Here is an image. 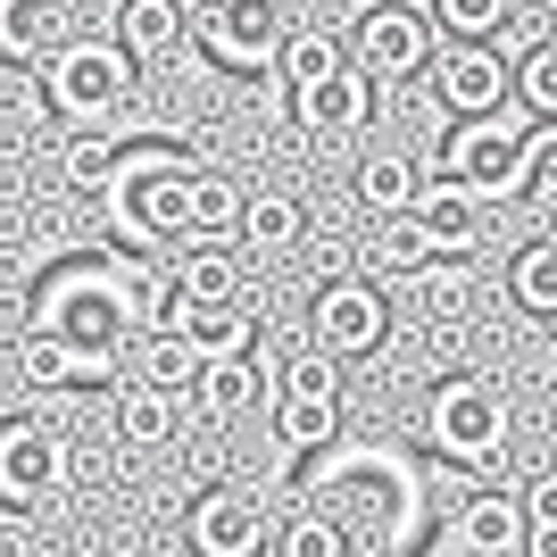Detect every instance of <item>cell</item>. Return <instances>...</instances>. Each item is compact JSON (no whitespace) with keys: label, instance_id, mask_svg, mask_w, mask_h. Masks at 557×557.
Returning <instances> with one entry per match:
<instances>
[{"label":"cell","instance_id":"1","mask_svg":"<svg viewBox=\"0 0 557 557\" xmlns=\"http://www.w3.org/2000/svg\"><path fill=\"white\" fill-rule=\"evenodd\" d=\"M150 292H159V275H150L134 250H116V242H109V250L59 258V267L34 283L25 325H34V333H59L67 349L92 358L100 383H116L125 358H134V342L150 333Z\"/></svg>","mask_w":557,"mask_h":557},{"label":"cell","instance_id":"2","mask_svg":"<svg viewBox=\"0 0 557 557\" xmlns=\"http://www.w3.org/2000/svg\"><path fill=\"white\" fill-rule=\"evenodd\" d=\"M308 499L349 533V549L399 557V549L433 541V524H424V474L399 442H333L325 458L308 466Z\"/></svg>","mask_w":557,"mask_h":557},{"label":"cell","instance_id":"3","mask_svg":"<svg viewBox=\"0 0 557 557\" xmlns=\"http://www.w3.org/2000/svg\"><path fill=\"white\" fill-rule=\"evenodd\" d=\"M191 200H200V166L184 150H166V141H141V150H125V166L100 191V225H109L116 250L159 258L191 242Z\"/></svg>","mask_w":557,"mask_h":557},{"label":"cell","instance_id":"4","mask_svg":"<svg viewBox=\"0 0 557 557\" xmlns=\"http://www.w3.org/2000/svg\"><path fill=\"white\" fill-rule=\"evenodd\" d=\"M134 50L116 42H92V34H75L67 50H50L42 67V92H50V116H59V125H109L116 109H125V100H134Z\"/></svg>","mask_w":557,"mask_h":557},{"label":"cell","instance_id":"5","mask_svg":"<svg viewBox=\"0 0 557 557\" xmlns=\"http://www.w3.org/2000/svg\"><path fill=\"white\" fill-rule=\"evenodd\" d=\"M424 442L442 449L449 466H474L491 483H508V466H499V449H508V399L491 383H474V374H449L433 392V408H424Z\"/></svg>","mask_w":557,"mask_h":557},{"label":"cell","instance_id":"6","mask_svg":"<svg viewBox=\"0 0 557 557\" xmlns=\"http://www.w3.org/2000/svg\"><path fill=\"white\" fill-rule=\"evenodd\" d=\"M191 25H200V50H209L216 67L233 75H275L283 42H292V25H300V0H200L191 9Z\"/></svg>","mask_w":557,"mask_h":557},{"label":"cell","instance_id":"7","mask_svg":"<svg viewBox=\"0 0 557 557\" xmlns=\"http://www.w3.org/2000/svg\"><path fill=\"white\" fill-rule=\"evenodd\" d=\"M524 125L533 116H458L442 141V166L458 175V184H474L483 200H516L524 191Z\"/></svg>","mask_w":557,"mask_h":557},{"label":"cell","instance_id":"8","mask_svg":"<svg viewBox=\"0 0 557 557\" xmlns=\"http://www.w3.org/2000/svg\"><path fill=\"white\" fill-rule=\"evenodd\" d=\"M349 50H358V67H374L383 84L433 75V59H442V17H433V9H408V0H374L367 17L349 25Z\"/></svg>","mask_w":557,"mask_h":557},{"label":"cell","instance_id":"9","mask_svg":"<svg viewBox=\"0 0 557 557\" xmlns=\"http://www.w3.org/2000/svg\"><path fill=\"white\" fill-rule=\"evenodd\" d=\"M75 458H67V433L42 417H9L0 424V499L9 508H42L50 491H67Z\"/></svg>","mask_w":557,"mask_h":557},{"label":"cell","instance_id":"10","mask_svg":"<svg viewBox=\"0 0 557 557\" xmlns=\"http://www.w3.org/2000/svg\"><path fill=\"white\" fill-rule=\"evenodd\" d=\"M383 333H392V308H383L374 283H349V275L317 283V300H308V342L342 349V358H367V349H383Z\"/></svg>","mask_w":557,"mask_h":557},{"label":"cell","instance_id":"11","mask_svg":"<svg viewBox=\"0 0 557 557\" xmlns=\"http://www.w3.org/2000/svg\"><path fill=\"white\" fill-rule=\"evenodd\" d=\"M442 549H466V557H508V549H524L533 541V516H524V483H499V491H474L458 516H449L442 533Z\"/></svg>","mask_w":557,"mask_h":557},{"label":"cell","instance_id":"12","mask_svg":"<svg viewBox=\"0 0 557 557\" xmlns=\"http://www.w3.org/2000/svg\"><path fill=\"white\" fill-rule=\"evenodd\" d=\"M433 92H442L449 116H491L516 92V67L491 42H449L442 59H433Z\"/></svg>","mask_w":557,"mask_h":557},{"label":"cell","instance_id":"13","mask_svg":"<svg viewBox=\"0 0 557 557\" xmlns=\"http://www.w3.org/2000/svg\"><path fill=\"white\" fill-rule=\"evenodd\" d=\"M267 541V508L242 483H209L191 499V549L200 557H250Z\"/></svg>","mask_w":557,"mask_h":557},{"label":"cell","instance_id":"14","mask_svg":"<svg viewBox=\"0 0 557 557\" xmlns=\"http://www.w3.org/2000/svg\"><path fill=\"white\" fill-rule=\"evenodd\" d=\"M84 9L75 0H0V59L9 67H42L50 50L75 42Z\"/></svg>","mask_w":557,"mask_h":557},{"label":"cell","instance_id":"15","mask_svg":"<svg viewBox=\"0 0 557 557\" xmlns=\"http://www.w3.org/2000/svg\"><path fill=\"white\" fill-rule=\"evenodd\" d=\"M374 84H383L374 67H342V75H325V84L292 92V109H300L308 134H367L374 125Z\"/></svg>","mask_w":557,"mask_h":557},{"label":"cell","instance_id":"16","mask_svg":"<svg viewBox=\"0 0 557 557\" xmlns=\"http://www.w3.org/2000/svg\"><path fill=\"white\" fill-rule=\"evenodd\" d=\"M191 399H200V417H209V424H242L258 399H267V358H258V349L209 358V367H200V383H191Z\"/></svg>","mask_w":557,"mask_h":557},{"label":"cell","instance_id":"17","mask_svg":"<svg viewBox=\"0 0 557 557\" xmlns=\"http://www.w3.org/2000/svg\"><path fill=\"white\" fill-rule=\"evenodd\" d=\"M166 275H175V292L184 300H242V258H233V242H184V250H166Z\"/></svg>","mask_w":557,"mask_h":557},{"label":"cell","instance_id":"18","mask_svg":"<svg viewBox=\"0 0 557 557\" xmlns=\"http://www.w3.org/2000/svg\"><path fill=\"white\" fill-rule=\"evenodd\" d=\"M417 225L433 233V250H474V233H483V191H474V184H458V175L424 184Z\"/></svg>","mask_w":557,"mask_h":557},{"label":"cell","instance_id":"19","mask_svg":"<svg viewBox=\"0 0 557 557\" xmlns=\"http://www.w3.org/2000/svg\"><path fill=\"white\" fill-rule=\"evenodd\" d=\"M17 383H25V392H92L100 374H92V358H84V349H67L59 333H34V325H25V342H17Z\"/></svg>","mask_w":557,"mask_h":557},{"label":"cell","instance_id":"20","mask_svg":"<svg viewBox=\"0 0 557 557\" xmlns=\"http://www.w3.org/2000/svg\"><path fill=\"white\" fill-rule=\"evenodd\" d=\"M166 383H150V374H116V442L125 449H166V433H175V408H166Z\"/></svg>","mask_w":557,"mask_h":557},{"label":"cell","instance_id":"21","mask_svg":"<svg viewBox=\"0 0 557 557\" xmlns=\"http://www.w3.org/2000/svg\"><path fill=\"white\" fill-rule=\"evenodd\" d=\"M399 292L417 300L424 325H449V317H466V308H474V283H466V250H433L417 275L399 283Z\"/></svg>","mask_w":557,"mask_h":557},{"label":"cell","instance_id":"22","mask_svg":"<svg viewBox=\"0 0 557 557\" xmlns=\"http://www.w3.org/2000/svg\"><path fill=\"white\" fill-rule=\"evenodd\" d=\"M116 42L134 50L141 67H159L166 50L184 42V0H116Z\"/></svg>","mask_w":557,"mask_h":557},{"label":"cell","instance_id":"23","mask_svg":"<svg viewBox=\"0 0 557 557\" xmlns=\"http://www.w3.org/2000/svg\"><path fill=\"white\" fill-rule=\"evenodd\" d=\"M424 258H433V233L417 225V209L383 216V225L367 233V275H374V283H408Z\"/></svg>","mask_w":557,"mask_h":557},{"label":"cell","instance_id":"24","mask_svg":"<svg viewBox=\"0 0 557 557\" xmlns=\"http://www.w3.org/2000/svg\"><path fill=\"white\" fill-rule=\"evenodd\" d=\"M349 67V50H342V34L333 25H292V42H283V59H275V75H283V92H308V84H325V75H342Z\"/></svg>","mask_w":557,"mask_h":557},{"label":"cell","instance_id":"25","mask_svg":"<svg viewBox=\"0 0 557 557\" xmlns=\"http://www.w3.org/2000/svg\"><path fill=\"white\" fill-rule=\"evenodd\" d=\"M200 367H209V358H200V342H191V333H175V325H150L134 342V374H150V383H166V392H191V383H200Z\"/></svg>","mask_w":557,"mask_h":557},{"label":"cell","instance_id":"26","mask_svg":"<svg viewBox=\"0 0 557 557\" xmlns=\"http://www.w3.org/2000/svg\"><path fill=\"white\" fill-rule=\"evenodd\" d=\"M116 166H125V141L100 134V125H75V134L59 141V184L67 191H109Z\"/></svg>","mask_w":557,"mask_h":557},{"label":"cell","instance_id":"27","mask_svg":"<svg viewBox=\"0 0 557 557\" xmlns=\"http://www.w3.org/2000/svg\"><path fill=\"white\" fill-rule=\"evenodd\" d=\"M300 233H308V209L292 200V191H250L242 242H250L258 258H283V250H300Z\"/></svg>","mask_w":557,"mask_h":557},{"label":"cell","instance_id":"28","mask_svg":"<svg viewBox=\"0 0 557 557\" xmlns=\"http://www.w3.org/2000/svg\"><path fill=\"white\" fill-rule=\"evenodd\" d=\"M358 200H367L374 216H399V209H417L424 200V175H417V159H367L358 166Z\"/></svg>","mask_w":557,"mask_h":557},{"label":"cell","instance_id":"29","mask_svg":"<svg viewBox=\"0 0 557 557\" xmlns=\"http://www.w3.org/2000/svg\"><path fill=\"white\" fill-rule=\"evenodd\" d=\"M242 216H250V191L233 175H200V200H191V242H242Z\"/></svg>","mask_w":557,"mask_h":557},{"label":"cell","instance_id":"30","mask_svg":"<svg viewBox=\"0 0 557 557\" xmlns=\"http://www.w3.org/2000/svg\"><path fill=\"white\" fill-rule=\"evenodd\" d=\"M275 399H342V349L308 342L300 358L275 367Z\"/></svg>","mask_w":557,"mask_h":557},{"label":"cell","instance_id":"31","mask_svg":"<svg viewBox=\"0 0 557 557\" xmlns=\"http://www.w3.org/2000/svg\"><path fill=\"white\" fill-rule=\"evenodd\" d=\"M275 442L283 449H333L342 442V399H283L275 408Z\"/></svg>","mask_w":557,"mask_h":557},{"label":"cell","instance_id":"32","mask_svg":"<svg viewBox=\"0 0 557 557\" xmlns=\"http://www.w3.org/2000/svg\"><path fill=\"white\" fill-rule=\"evenodd\" d=\"M508 292H516V308H524V317H557V242H533V250H516Z\"/></svg>","mask_w":557,"mask_h":557},{"label":"cell","instance_id":"33","mask_svg":"<svg viewBox=\"0 0 557 557\" xmlns=\"http://www.w3.org/2000/svg\"><path fill=\"white\" fill-rule=\"evenodd\" d=\"M516 0H433V17H442L449 42H491L499 25H508Z\"/></svg>","mask_w":557,"mask_h":557},{"label":"cell","instance_id":"34","mask_svg":"<svg viewBox=\"0 0 557 557\" xmlns=\"http://www.w3.org/2000/svg\"><path fill=\"white\" fill-rule=\"evenodd\" d=\"M342 549H349V533H342V524H333L325 508L292 516V524H283V533H275V557H342Z\"/></svg>","mask_w":557,"mask_h":557},{"label":"cell","instance_id":"35","mask_svg":"<svg viewBox=\"0 0 557 557\" xmlns=\"http://www.w3.org/2000/svg\"><path fill=\"white\" fill-rule=\"evenodd\" d=\"M516 100L524 116H557V42H533L516 59Z\"/></svg>","mask_w":557,"mask_h":557},{"label":"cell","instance_id":"36","mask_svg":"<svg viewBox=\"0 0 557 557\" xmlns=\"http://www.w3.org/2000/svg\"><path fill=\"white\" fill-rule=\"evenodd\" d=\"M524 191H533V200H557V116H533V125H524Z\"/></svg>","mask_w":557,"mask_h":557},{"label":"cell","instance_id":"37","mask_svg":"<svg viewBox=\"0 0 557 557\" xmlns=\"http://www.w3.org/2000/svg\"><path fill=\"white\" fill-rule=\"evenodd\" d=\"M524 516H533V524H557V466L524 483Z\"/></svg>","mask_w":557,"mask_h":557},{"label":"cell","instance_id":"38","mask_svg":"<svg viewBox=\"0 0 557 557\" xmlns=\"http://www.w3.org/2000/svg\"><path fill=\"white\" fill-rule=\"evenodd\" d=\"M466 358V333H458V317L449 325H433V367H458Z\"/></svg>","mask_w":557,"mask_h":557},{"label":"cell","instance_id":"39","mask_svg":"<svg viewBox=\"0 0 557 557\" xmlns=\"http://www.w3.org/2000/svg\"><path fill=\"white\" fill-rule=\"evenodd\" d=\"M533 374H541V392H557V333L541 342V358H533Z\"/></svg>","mask_w":557,"mask_h":557},{"label":"cell","instance_id":"40","mask_svg":"<svg viewBox=\"0 0 557 557\" xmlns=\"http://www.w3.org/2000/svg\"><path fill=\"white\" fill-rule=\"evenodd\" d=\"M533 9H541V17H557V0H533Z\"/></svg>","mask_w":557,"mask_h":557}]
</instances>
